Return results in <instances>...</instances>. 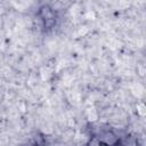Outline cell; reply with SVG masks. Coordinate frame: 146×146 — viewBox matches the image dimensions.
<instances>
[{"label": "cell", "instance_id": "obj_1", "mask_svg": "<svg viewBox=\"0 0 146 146\" xmlns=\"http://www.w3.org/2000/svg\"><path fill=\"white\" fill-rule=\"evenodd\" d=\"M99 140H100V143H103V144H105L107 146H114V145H116L119 143V138L113 132H110V131L104 132Z\"/></svg>", "mask_w": 146, "mask_h": 146}, {"label": "cell", "instance_id": "obj_2", "mask_svg": "<svg viewBox=\"0 0 146 146\" xmlns=\"http://www.w3.org/2000/svg\"><path fill=\"white\" fill-rule=\"evenodd\" d=\"M88 146H102V143H100L99 139H97V138H92V139L90 140V143H89Z\"/></svg>", "mask_w": 146, "mask_h": 146}]
</instances>
